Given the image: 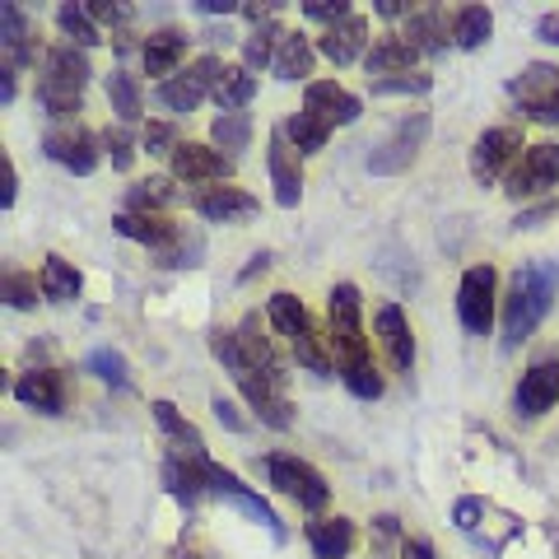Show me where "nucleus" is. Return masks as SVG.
Listing matches in <instances>:
<instances>
[{
    "mask_svg": "<svg viewBox=\"0 0 559 559\" xmlns=\"http://www.w3.org/2000/svg\"><path fill=\"white\" fill-rule=\"evenodd\" d=\"M326 318H331V349H336V364H341L345 388L355 392L359 401H378L382 396V373L373 369L369 336H364V322H359V289L349 285V280L331 285V294H326Z\"/></svg>",
    "mask_w": 559,
    "mask_h": 559,
    "instance_id": "obj_1",
    "label": "nucleus"
},
{
    "mask_svg": "<svg viewBox=\"0 0 559 559\" xmlns=\"http://www.w3.org/2000/svg\"><path fill=\"white\" fill-rule=\"evenodd\" d=\"M555 289H559V266L555 261H527L518 266L513 275V289L503 299V345L518 349L522 341H532V331L546 322V312L555 304Z\"/></svg>",
    "mask_w": 559,
    "mask_h": 559,
    "instance_id": "obj_2",
    "label": "nucleus"
},
{
    "mask_svg": "<svg viewBox=\"0 0 559 559\" xmlns=\"http://www.w3.org/2000/svg\"><path fill=\"white\" fill-rule=\"evenodd\" d=\"M210 349H215V359L234 373L238 392L248 396V406L261 415V425H271V429H289L294 425V406H289L285 388H275L266 373L252 369V359L242 355V345H238V331H210Z\"/></svg>",
    "mask_w": 559,
    "mask_h": 559,
    "instance_id": "obj_3",
    "label": "nucleus"
},
{
    "mask_svg": "<svg viewBox=\"0 0 559 559\" xmlns=\"http://www.w3.org/2000/svg\"><path fill=\"white\" fill-rule=\"evenodd\" d=\"M266 318H271V326L280 331V336L289 341L294 359H299L308 373H318V378H331V373H336V359H331V336H322L318 322L308 318V308L294 299V294H285V289L271 294Z\"/></svg>",
    "mask_w": 559,
    "mask_h": 559,
    "instance_id": "obj_4",
    "label": "nucleus"
},
{
    "mask_svg": "<svg viewBox=\"0 0 559 559\" xmlns=\"http://www.w3.org/2000/svg\"><path fill=\"white\" fill-rule=\"evenodd\" d=\"M90 57L75 43H61L43 57V80H38V98L51 117H75L84 108V84H90Z\"/></svg>",
    "mask_w": 559,
    "mask_h": 559,
    "instance_id": "obj_5",
    "label": "nucleus"
},
{
    "mask_svg": "<svg viewBox=\"0 0 559 559\" xmlns=\"http://www.w3.org/2000/svg\"><path fill=\"white\" fill-rule=\"evenodd\" d=\"M266 476H271V485L280 489V495H289L308 513H318V509H326V503H331V485L322 480V471L299 462V457H289V452H275V457H266Z\"/></svg>",
    "mask_w": 559,
    "mask_h": 559,
    "instance_id": "obj_6",
    "label": "nucleus"
},
{
    "mask_svg": "<svg viewBox=\"0 0 559 559\" xmlns=\"http://www.w3.org/2000/svg\"><path fill=\"white\" fill-rule=\"evenodd\" d=\"M425 140H429V112H406V117H401L396 127H392V135L369 154V173H378V178L406 173V168L419 159Z\"/></svg>",
    "mask_w": 559,
    "mask_h": 559,
    "instance_id": "obj_7",
    "label": "nucleus"
},
{
    "mask_svg": "<svg viewBox=\"0 0 559 559\" xmlns=\"http://www.w3.org/2000/svg\"><path fill=\"white\" fill-rule=\"evenodd\" d=\"M197 476H201V489H205V495H219V499H229L234 509H242V513H248L252 522H261V527H266V532L285 536V527H280V518H275V509H271V503L257 495V489H248V485H242V480L234 476V471H224L219 462L201 457V462H197Z\"/></svg>",
    "mask_w": 559,
    "mask_h": 559,
    "instance_id": "obj_8",
    "label": "nucleus"
},
{
    "mask_svg": "<svg viewBox=\"0 0 559 559\" xmlns=\"http://www.w3.org/2000/svg\"><path fill=\"white\" fill-rule=\"evenodd\" d=\"M495 299H499V271L489 261H480L457 285V318L471 336H489V326H495Z\"/></svg>",
    "mask_w": 559,
    "mask_h": 559,
    "instance_id": "obj_9",
    "label": "nucleus"
},
{
    "mask_svg": "<svg viewBox=\"0 0 559 559\" xmlns=\"http://www.w3.org/2000/svg\"><path fill=\"white\" fill-rule=\"evenodd\" d=\"M518 150H527L518 127H489L476 145H471V178H476L480 187L499 182V173L518 159Z\"/></svg>",
    "mask_w": 559,
    "mask_h": 559,
    "instance_id": "obj_10",
    "label": "nucleus"
},
{
    "mask_svg": "<svg viewBox=\"0 0 559 559\" xmlns=\"http://www.w3.org/2000/svg\"><path fill=\"white\" fill-rule=\"evenodd\" d=\"M559 182V145H527V154L513 164L509 173V197L513 201H527V197H540Z\"/></svg>",
    "mask_w": 559,
    "mask_h": 559,
    "instance_id": "obj_11",
    "label": "nucleus"
},
{
    "mask_svg": "<svg viewBox=\"0 0 559 559\" xmlns=\"http://www.w3.org/2000/svg\"><path fill=\"white\" fill-rule=\"evenodd\" d=\"M173 178L182 182H224L234 178V154H224L215 145H197V140H182L178 150H173Z\"/></svg>",
    "mask_w": 559,
    "mask_h": 559,
    "instance_id": "obj_12",
    "label": "nucleus"
},
{
    "mask_svg": "<svg viewBox=\"0 0 559 559\" xmlns=\"http://www.w3.org/2000/svg\"><path fill=\"white\" fill-rule=\"evenodd\" d=\"M304 112H312L318 121H326V127L336 131V127H355L359 112H364V103L349 90H341L336 80H312L304 90Z\"/></svg>",
    "mask_w": 559,
    "mask_h": 559,
    "instance_id": "obj_13",
    "label": "nucleus"
},
{
    "mask_svg": "<svg viewBox=\"0 0 559 559\" xmlns=\"http://www.w3.org/2000/svg\"><path fill=\"white\" fill-rule=\"evenodd\" d=\"M555 401H559V359H536L518 382L513 406L522 419H536V415H546Z\"/></svg>",
    "mask_w": 559,
    "mask_h": 559,
    "instance_id": "obj_14",
    "label": "nucleus"
},
{
    "mask_svg": "<svg viewBox=\"0 0 559 559\" xmlns=\"http://www.w3.org/2000/svg\"><path fill=\"white\" fill-rule=\"evenodd\" d=\"M271 182H275V201L294 210L304 201V168H299V150L289 145L285 131H271Z\"/></svg>",
    "mask_w": 559,
    "mask_h": 559,
    "instance_id": "obj_15",
    "label": "nucleus"
},
{
    "mask_svg": "<svg viewBox=\"0 0 559 559\" xmlns=\"http://www.w3.org/2000/svg\"><path fill=\"white\" fill-rule=\"evenodd\" d=\"M373 331H378L382 349H388L392 369L411 378V369H415V336H411V322H406V312H401L396 304H382V308L373 312Z\"/></svg>",
    "mask_w": 559,
    "mask_h": 559,
    "instance_id": "obj_16",
    "label": "nucleus"
},
{
    "mask_svg": "<svg viewBox=\"0 0 559 559\" xmlns=\"http://www.w3.org/2000/svg\"><path fill=\"white\" fill-rule=\"evenodd\" d=\"M43 150H47V159L51 164H61L70 173H94L98 168V150H94V135L84 131V127H61V131H47L43 140Z\"/></svg>",
    "mask_w": 559,
    "mask_h": 559,
    "instance_id": "obj_17",
    "label": "nucleus"
},
{
    "mask_svg": "<svg viewBox=\"0 0 559 559\" xmlns=\"http://www.w3.org/2000/svg\"><path fill=\"white\" fill-rule=\"evenodd\" d=\"M257 197L238 187H201L197 191V215L210 224H238V219H252L257 215Z\"/></svg>",
    "mask_w": 559,
    "mask_h": 559,
    "instance_id": "obj_18",
    "label": "nucleus"
},
{
    "mask_svg": "<svg viewBox=\"0 0 559 559\" xmlns=\"http://www.w3.org/2000/svg\"><path fill=\"white\" fill-rule=\"evenodd\" d=\"M112 229H117L121 238L154 248V257L173 252V248H178V238H182V229H178L173 219H164V215H127V210H121V215L112 219Z\"/></svg>",
    "mask_w": 559,
    "mask_h": 559,
    "instance_id": "obj_19",
    "label": "nucleus"
},
{
    "mask_svg": "<svg viewBox=\"0 0 559 559\" xmlns=\"http://www.w3.org/2000/svg\"><path fill=\"white\" fill-rule=\"evenodd\" d=\"M14 396L38 415H61L66 411V378L57 369H33L14 382Z\"/></svg>",
    "mask_w": 559,
    "mask_h": 559,
    "instance_id": "obj_20",
    "label": "nucleus"
},
{
    "mask_svg": "<svg viewBox=\"0 0 559 559\" xmlns=\"http://www.w3.org/2000/svg\"><path fill=\"white\" fill-rule=\"evenodd\" d=\"M0 51H5V70L33 66V28L20 5H0Z\"/></svg>",
    "mask_w": 559,
    "mask_h": 559,
    "instance_id": "obj_21",
    "label": "nucleus"
},
{
    "mask_svg": "<svg viewBox=\"0 0 559 559\" xmlns=\"http://www.w3.org/2000/svg\"><path fill=\"white\" fill-rule=\"evenodd\" d=\"M150 411H154V419H159V429H164V439H168V448H173V457H205L201 429L191 425V419H182L173 401H154Z\"/></svg>",
    "mask_w": 559,
    "mask_h": 559,
    "instance_id": "obj_22",
    "label": "nucleus"
},
{
    "mask_svg": "<svg viewBox=\"0 0 559 559\" xmlns=\"http://www.w3.org/2000/svg\"><path fill=\"white\" fill-rule=\"evenodd\" d=\"M419 51L401 38V33H382V38L373 43V51L364 57V66H369V80H388V75H411Z\"/></svg>",
    "mask_w": 559,
    "mask_h": 559,
    "instance_id": "obj_23",
    "label": "nucleus"
},
{
    "mask_svg": "<svg viewBox=\"0 0 559 559\" xmlns=\"http://www.w3.org/2000/svg\"><path fill=\"white\" fill-rule=\"evenodd\" d=\"M364 43H369V20L349 14V20H341L336 28L322 33V57H331L336 66H349V61L369 57V51H364Z\"/></svg>",
    "mask_w": 559,
    "mask_h": 559,
    "instance_id": "obj_24",
    "label": "nucleus"
},
{
    "mask_svg": "<svg viewBox=\"0 0 559 559\" xmlns=\"http://www.w3.org/2000/svg\"><path fill=\"white\" fill-rule=\"evenodd\" d=\"M308 546L318 559H345L355 550V522L349 518H322V522H308Z\"/></svg>",
    "mask_w": 559,
    "mask_h": 559,
    "instance_id": "obj_25",
    "label": "nucleus"
},
{
    "mask_svg": "<svg viewBox=\"0 0 559 559\" xmlns=\"http://www.w3.org/2000/svg\"><path fill=\"white\" fill-rule=\"evenodd\" d=\"M38 280H43V299H51V304H75L80 289H84L80 271L70 266L66 257H57V252L43 261V275H38Z\"/></svg>",
    "mask_w": 559,
    "mask_h": 559,
    "instance_id": "obj_26",
    "label": "nucleus"
},
{
    "mask_svg": "<svg viewBox=\"0 0 559 559\" xmlns=\"http://www.w3.org/2000/svg\"><path fill=\"white\" fill-rule=\"evenodd\" d=\"M312 43L304 38V33H285V43H280V57H275V80H285V84H294V80H308L312 75Z\"/></svg>",
    "mask_w": 559,
    "mask_h": 559,
    "instance_id": "obj_27",
    "label": "nucleus"
},
{
    "mask_svg": "<svg viewBox=\"0 0 559 559\" xmlns=\"http://www.w3.org/2000/svg\"><path fill=\"white\" fill-rule=\"evenodd\" d=\"M489 33H495V14H489L485 5H462L457 14H452V43H457L462 51L485 47Z\"/></svg>",
    "mask_w": 559,
    "mask_h": 559,
    "instance_id": "obj_28",
    "label": "nucleus"
},
{
    "mask_svg": "<svg viewBox=\"0 0 559 559\" xmlns=\"http://www.w3.org/2000/svg\"><path fill=\"white\" fill-rule=\"evenodd\" d=\"M205 80L197 75V70H182V75H173L159 84V103L168 112H197L201 108V98H205Z\"/></svg>",
    "mask_w": 559,
    "mask_h": 559,
    "instance_id": "obj_29",
    "label": "nucleus"
},
{
    "mask_svg": "<svg viewBox=\"0 0 559 559\" xmlns=\"http://www.w3.org/2000/svg\"><path fill=\"white\" fill-rule=\"evenodd\" d=\"M252 94H257V75H252V70L248 66H229L210 98L219 103V112H242L252 103Z\"/></svg>",
    "mask_w": 559,
    "mask_h": 559,
    "instance_id": "obj_30",
    "label": "nucleus"
},
{
    "mask_svg": "<svg viewBox=\"0 0 559 559\" xmlns=\"http://www.w3.org/2000/svg\"><path fill=\"white\" fill-rule=\"evenodd\" d=\"M182 57H187V38L182 33H173V28L154 33V38L145 43V70L150 75H168L173 80V70H178Z\"/></svg>",
    "mask_w": 559,
    "mask_h": 559,
    "instance_id": "obj_31",
    "label": "nucleus"
},
{
    "mask_svg": "<svg viewBox=\"0 0 559 559\" xmlns=\"http://www.w3.org/2000/svg\"><path fill=\"white\" fill-rule=\"evenodd\" d=\"M415 51H429V57H439V51L448 47V24H443V14L439 10H419L411 14V28L401 33Z\"/></svg>",
    "mask_w": 559,
    "mask_h": 559,
    "instance_id": "obj_32",
    "label": "nucleus"
},
{
    "mask_svg": "<svg viewBox=\"0 0 559 559\" xmlns=\"http://www.w3.org/2000/svg\"><path fill=\"white\" fill-rule=\"evenodd\" d=\"M280 131L289 135V145L299 154H318V150H326V140H331V127H326V121H318L312 112H294Z\"/></svg>",
    "mask_w": 559,
    "mask_h": 559,
    "instance_id": "obj_33",
    "label": "nucleus"
},
{
    "mask_svg": "<svg viewBox=\"0 0 559 559\" xmlns=\"http://www.w3.org/2000/svg\"><path fill=\"white\" fill-rule=\"evenodd\" d=\"M210 145H215V150H229V154L248 150V145H252V117H248V112H219L215 127H210Z\"/></svg>",
    "mask_w": 559,
    "mask_h": 559,
    "instance_id": "obj_34",
    "label": "nucleus"
},
{
    "mask_svg": "<svg viewBox=\"0 0 559 559\" xmlns=\"http://www.w3.org/2000/svg\"><path fill=\"white\" fill-rule=\"evenodd\" d=\"M280 43H285V28H280V24H261L252 38L242 43V66H248V70H266V66H275Z\"/></svg>",
    "mask_w": 559,
    "mask_h": 559,
    "instance_id": "obj_35",
    "label": "nucleus"
},
{
    "mask_svg": "<svg viewBox=\"0 0 559 559\" xmlns=\"http://www.w3.org/2000/svg\"><path fill=\"white\" fill-rule=\"evenodd\" d=\"M555 84H559V70L546 66V61H536V66H527V70H522V75L509 84V94H513L518 103H536L540 94H550Z\"/></svg>",
    "mask_w": 559,
    "mask_h": 559,
    "instance_id": "obj_36",
    "label": "nucleus"
},
{
    "mask_svg": "<svg viewBox=\"0 0 559 559\" xmlns=\"http://www.w3.org/2000/svg\"><path fill=\"white\" fill-rule=\"evenodd\" d=\"M108 98H112V112H117L121 121H135L140 112H145L140 84L127 75V70H112V75H108Z\"/></svg>",
    "mask_w": 559,
    "mask_h": 559,
    "instance_id": "obj_37",
    "label": "nucleus"
},
{
    "mask_svg": "<svg viewBox=\"0 0 559 559\" xmlns=\"http://www.w3.org/2000/svg\"><path fill=\"white\" fill-rule=\"evenodd\" d=\"M168 201H173V182H168V178L135 182V187H131V197H127V215H159Z\"/></svg>",
    "mask_w": 559,
    "mask_h": 559,
    "instance_id": "obj_38",
    "label": "nucleus"
},
{
    "mask_svg": "<svg viewBox=\"0 0 559 559\" xmlns=\"http://www.w3.org/2000/svg\"><path fill=\"white\" fill-rule=\"evenodd\" d=\"M57 24H61V33L70 43H80V47H98L103 38H98V28H94V20H90V10L84 5H61L57 10Z\"/></svg>",
    "mask_w": 559,
    "mask_h": 559,
    "instance_id": "obj_39",
    "label": "nucleus"
},
{
    "mask_svg": "<svg viewBox=\"0 0 559 559\" xmlns=\"http://www.w3.org/2000/svg\"><path fill=\"white\" fill-rule=\"evenodd\" d=\"M38 289H43V280H33L24 271H10L5 280H0V294H5L10 308H33L38 304Z\"/></svg>",
    "mask_w": 559,
    "mask_h": 559,
    "instance_id": "obj_40",
    "label": "nucleus"
},
{
    "mask_svg": "<svg viewBox=\"0 0 559 559\" xmlns=\"http://www.w3.org/2000/svg\"><path fill=\"white\" fill-rule=\"evenodd\" d=\"M90 373L112 382V388H127V359L117 355V349H94L90 355Z\"/></svg>",
    "mask_w": 559,
    "mask_h": 559,
    "instance_id": "obj_41",
    "label": "nucleus"
},
{
    "mask_svg": "<svg viewBox=\"0 0 559 559\" xmlns=\"http://www.w3.org/2000/svg\"><path fill=\"white\" fill-rule=\"evenodd\" d=\"M433 80L429 75H388V80H373V94H429Z\"/></svg>",
    "mask_w": 559,
    "mask_h": 559,
    "instance_id": "obj_42",
    "label": "nucleus"
},
{
    "mask_svg": "<svg viewBox=\"0 0 559 559\" xmlns=\"http://www.w3.org/2000/svg\"><path fill=\"white\" fill-rule=\"evenodd\" d=\"M522 117L540 121V127H559V84L550 94H540L536 103H522Z\"/></svg>",
    "mask_w": 559,
    "mask_h": 559,
    "instance_id": "obj_43",
    "label": "nucleus"
},
{
    "mask_svg": "<svg viewBox=\"0 0 559 559\" xmlns=\"http://www.w3.org/2000/svg\"><path fill=\"white\" fill-rule=\"evenodd\" d=\"M197 261H201V238H197V234L187 238V229H182L178 248L164 252V257H159V266H197Z\"/></svg>",
    "mask_w": 559,
    "mask_h": 559,
    "instance_id": "obj_44",
    "label": "nucleus"
},
{
    "mask_svg": "<svg viewBox=\"0 0 559 559\" xmlns=\"http://www.w3.org/2000/svg\"><path fill=\"white\" fill-rule=\"evenodd\" d=\"M178 145H182V140H178V131H173L168 121H150V127H145V150L150 154H173Z\"/></svg>",
    "mask_w": 559,
    "mask_h": 559,
    "instance_id": "obj_45",
    "label": "nucleus"
},
{
    "mask_svg": "<svg viewBox=\"0 0 559 559\" xmlns=\"http://www.w3.org/2000/svg\"><path fill=\"white\" fill-rule=\"evenodd\" d=\"M103 145H108V154H112V168H131L135 145H131L127 131H108V135H103Z\"/></svg>",
    "mask_w": 559,
    "mask_h": 559,
    "instance_id": "obj_46",
    "label": "nucleus"
},
{
    "mask_svg": "<svg viewBox=\"0 0 559 559\" xmlns=\"http://www.w3.org/2000/svg\"><path fill=\"white\" fill-rule=\"evenodd\" d=\"M304 14H308V20H322V24L336 28L341 20H349V5H345V0H336V5H304Z\"/></svg>",
    "mask_w": 559,
    "mask_h": 559,
    "instance_id": "obj_47",
    "label": "nucleus"
},
{
    "mask_svg": "<svg viewBox=\"0 0 559 559\" xmlns=\"http://www.w3.org/2000/svg\"><path fill=\"white\" fill-rule=\"evenodd\" d=\"M476 518H480V499H462L457 509H452V522H457L462 532H476Z\"/></svg>",
    "mask_w": 559,
    "mask_h": 559,
    "instance_id": "obj_48",
    "label": "nucleus"
},
{
    "mask_svg": "<svg viewBox=\"0 0 559 559\" xmlns=\"http://www.w3.org/2000/svg\"><path fill=\"white\" fill-rule=\"evenodd\" d=\"M90 20H98V24H127L131 10L127 5H90Z\"/></svg>",
    "mask_w": 559,
    "mask_h": 559,
    "instance_id": "obj_49",
    "label": "nucleus"
},
{
    "mask_svg": "<svg viewBox=\"0 0 559 559\" xmlns=\"http://www.w3.org/2000/svg\"><path fill=\"white\" fill-rule=\"evenodd\" d=\"M210 411H215V415H219V425H224V429H234V433L242 429V419H238V411H234V406H229V401H224V396H215V401H210Z\"/></svg>",
    "mask_w": 559,
    "mask_h": 559,
    "instance_id": "obj_50",
    "label": "nucleus"
},
{
    "mask_svg": "<svg viewBox=\"0 0 559 559\" xmlns=\"http://www.w3.org/2000/svg\"><path fill=\"white\" fill-rule=\"evenodd\" d=\"M536 38H540V43H550V47H559V14H540Z\"/></svg>",
    "mask_w": 559,
    "mask_h": 559,
    "instance_id": "obj_51",
    "label": "nucleus"
},
{
    "mask_svg": "<svg viewBox=\"0 0 559 559\" xmlns=\"http://www.w3.org/2000/svg\"><path fill=\"white\" fill-rule=\"evenodd\" d=\"M401 559H439V555H433V546H429V540H406V546H401Z\"/></svg>",
    "mask_w": 559,
    "mask_h": 559,
    "instance_id": "obj_52",
    "label": "nucleus"
},
{
    "mask_svg": "<svg viewBox=\"0 0 559 559\" xmlns=\"http://www.w3.org/2000/svg\"><path fill=\"white\" fill-rule=\"evenodd\" d=\"M550 210H555V205H536V210H527V215H518V219H513V229H536L540 219H550Z\"/></svg>",
    "mask_w": 559,
    "mask_h": 559,
    "instance_id": "obj_53",
    "label": "nucleus"
},
{
    "mask_svg": "<svg viewBox=\"0 0 559 559\" xmlns=\"http://www.w3.org/2000/svg\"><path fill=\"white\" fill-rule=\"evenodd\" d=\"M14 191H20V173H14V164H5V197H0V205H14Z\"/></svg>",
    "mask_w": 559,
    "mask_h": 559,
    "instance_id": "obj_54",
    "label": "nucleus"
},
{
    "mask_svg": "<svg viewBox=\"0 0 559 559\" xmlns=\"http://www.w3.org/2000/svg\"><path fill=\"white\" fill-rule=\"evenodd\" d=\"M0 103H14V70H0Z\"/></svg>",
    "mask_w": 559,
    "mask_h": 559,
    "instance_id": "obj_55",
    "label": "nucleus"
},
{
    "mask_svg": "<svg viewBox=\"0 0 559 559\" xmlns=\"http://www.w3.org/2000/svg\"><path fill=\"white\" fill-rule=\"evenodd\" d=\"M266 266H271V252H257V257L248 261V271H242V280H252L257 271H266Z\"/></svg>",
    "mask_w": 559,
    "mask_h": 559,
    "instance_id": "obj_56",
    "label": "nucleus"
},
{
    "mask_svg": "<svg viewBox=\"0 0 559 559\" xmlns=\"http://www.w3.org/2000/svg\"><path fill=\"white\" fill-rule=\"evenodd\" d=\"M201 14H234L229 0H201Z\"/></svg>",
    "mask_w": 559,
    "mask_h": 559,
    "instance_id": "obj_57",
    "label": "nucleus"
},
{
    "mask_svg": "<svg viewBox=\"0 0 559 559\" xmlns=\"http://www.w3.org/2000/svg\"><path fill=\"white\" fill-rule=\"evenodd\" d=\"M401 10H406L401 0H378V14H388V20H392V14H401Z\"/></svg>",
    "mask_w": 559,
    "mask_h": 559,
    "instance_id": "obj_58",
    "label": "nucleus"
}]
</instances>
